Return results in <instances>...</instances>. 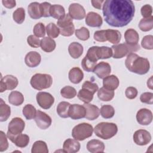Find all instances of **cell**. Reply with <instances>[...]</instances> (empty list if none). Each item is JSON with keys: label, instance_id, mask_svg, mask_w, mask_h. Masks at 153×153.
I'll list each match as a JSON object with an SVG mask.
<instances>
[{"label": "cell", "instance_id": "obj_37", "mask_svg": "<svg viewBox=\"0 0 153 153\" xmlns=\"http://www.w3.org/2000/svg\"><path fill=\"white\" fill-rule=\"evenodd\" d=\"M139 29L143 32H148L152 30L153 27V17L152 16L148 18H143L139 23Z\"/></svg>", "mask_w": 153, "mask_h": 153}, {"label": "cell", "instance_id": "obj_53", "mask_svg": "<svg viewBox=\"0 0 153 153\" xmlns=\"http://www.w3.org/2000/svg\"><path fill=\"white\" fill-rule=\"evenodd\" d=\"M140 13L142 16L144 18H148L152 16V7L149 4H145L140 9Z\"/></svg>", "mask_w": 153, "mask_h": 153}, {"label": "cell", "instance_id": "obj_49", "mask_svg": "<svg viewBox=\"0 0 153 153\" xmlns=\"http://www.w3.org/2000/svg\"><path fill=\"white\" fill-rule=\"evenodd\" d=\"M7 136L5 135L4 131H0V151L4 152L8 148V142L7 140Z\"/></svg>", "mask_w": 153, "mask_h": 153}, {"label": "cell", "instance_id": "obj_20", "mask_svg": "<svg viewBox=\"0 0 153 153\" xmlns=\"http://www.w3.org/2000/svg\"><path fill=\"white\" fill-rule=\"evenodd\" d=\"M81 145L79 142L74 139H67L63 145V152L66 153H75L79 151Z\"/></svg>", "mask_w": 153, "mask_h": 153}, {"label": "cell", "instance_id": "obj_29", "mask_svg": "<svg viewBox=\"0 0 153 153\" xmlns=\"http://www.w3.org/2000/svg\"><path fill=\"white\" fill-rule=\"evenodd\" d=\"M8 102L13 105L20 106L24 102V96L18 91H12L8 96Z\"/></svg>", "mask_w": 153, "mask_h": 153}, {"label": "cell", "instance_id": "obj_24", "mask_svg": "<svg viewBox=\"0 0 153 153\" xmlns=\"http://www.w3.org/2000/svg\"><path fill=\"white\" fill-rule=\"evenodd\" d=\"M69 79L75 84H79L84 78V74L81 69L78 67L72 68L68 74Z\"/></svg>", "mask_w": 153, "mask_h": 153}, {"label": "cell", "instance_id": "obj_22", "mask_svg": "<svg viewBox=\"0 0 153 153\" xmlns=\"http://www.w3.org/2000/svg\"><path fill=\"white\" fill-rule=\"evenodd\" d=\"M86 109V115L85 118L88 120H94L99 117L100 109L93 104L84 103L83 105Z\"/></svg>", "mask_w": 153, "mask_h": 153}, {"label": "cell", "instance_id": "obj_11", "mask_svg": "<svg viewBox=\"0 0 153 153\" xmlns=\"http://www.w3.org/2000/svg\"><path fill=\"white\" fill-rule=\"evenodd\" d=\"M134 142L140 146L146 145L149 143L151 140V135L149 131L144 129H139L136 130L133 136Z\"/></svg>", "mask_w": 153, "mask_h": 153}, {"label": "cell", "instance_id": "obj_28", "mask_svg": "<svg viewBox=\"0 0 153 153\" xmlns=\"http://www.w3.org/2000/svg\"><path fill=\"white\" fill-rule=\"evenodd\" d=\"M40 4L37 2H31L27 7V11L29 16L35 20L39 19L42 17L40 8Z\"/></svg>", "mask_w": 153, "mask_h": 153}, {"label": "cell", "instance_id": "obj_18", "mask_svg": "<svg viewBox=\"0 0 153 153\" xmlns=\"http://www.w3.org/2000/svg\"><path fill=\"white\" fill-rule=\"evenodd\" d=\"M41 61V56L36 51H30L26 54L25 58L26 65L30 68H35L38 66Z\"/></svg>", "mask_w": 153, "mask_h": 153}, {"label": "cell", "instance_id": "obj_23", "mask_svg": "<svg viewBox=\"0 0 153 153\" xmlns=\"http://www.w3.org/2000/svg\"><path fill=\"white\" fill-rule=\"evenodd\" d=\"M120 81L118 77L114 75H111L106 76L103 79V86L106 89L115 90L119 85Z\"/></svg>", "mask_w": 153, "mask_h": 153}, {"label": "cell", "instance_id": "obj_3", "mask_svg": "<svg viewBox=\"0 0 153 153\" xmlns=\"http://www.w3.org/2000/svg\"><path fill=\"white\" fill-rule=\"evenodd\" d=\"M93 130L96 136L102 139L108 140L117 133L118 127L113 123L101 122L95 126Z\"/></svg>", "mask_w": 153, "mask_h": 153}, {"label": "cell", "instance_id": "obj_32", "mask_svg": "<svg viewBox=\"0 0 153 153\" xmlns=\"http://www.w3.org/2000/svg\"><path fill=\"white\" fill-rule=\"evenodd\" d=\"M96 54L98 60L109 59L112 56V50L111 48L108 47L97 46Z\"/></svg>", "mask_w": 153, "mask_h": 153}, {"label": "cell", "instance_id": "obj_35", "mask_svg": "<svg viewBox=\"0 0 153 153\" xmlns=\"http://www.w3.org/2000/svg\"><path fill=\"white\" fill-rule=\"evenodd\" d=\"M71 104L67 102H61L57 106V113L61 117L63 118H66L69 117L68 112Z\"/></svg>", "mask_w": 153, "mask_h": 153}, {"label": "cell", "instance_id": "obj_50", "mask_svg": "<svg viewBox=\"0 0 153 153\" xmlns=\"http://www.w3.org/2000/svg\"><path fill=\"white\" fill-rule=\"evenodd\" d=\"M141 102L146 104L152 105L153 103V93L151 92H145L140 96Z\"/></svg>", "mask_w": 153, "mask_h": 153}, {"label": "cell", "instance_id": "obj_31", "mask_svg": "<svg viewBox=\"0 0 153 153\" xmlns=\"http://www.w3.org/2000/svg\"><path fill=\"white\" fill-rule=\"evenodd\" d=\"M97 97L102 101L109 102L114 98V91L103 87L97 91Z\"/></svg>", "mask_w": 153, "mask_h": 153}, {"label": "cell", "instance_id": "obj_19", "mask_svg": "<svg viewBox=\"0 0 153 153\" xmlns=\"http://www.w3.org/2000/svg\"><path fill=\"white\" fill-rule=\"evenodd\" d=\"M85 22L87 25L94 27H100L103 23L102 17L98 13L93 11L88 13Z\"/></svg>", "mask_w": 153, "mask_h": 153}, {"label": "cell", "instance_id": "obj_25", "mask_svg": "<svg viewBox=\"0 0 153 153\" xmlns=\"http://www.w3.org/2000/svg\"><path fill=\"white\" fill-rule=\"evenodd\" d=\"M83 46L78 42H72L68 47V52L73 59L79 58L83 53Z\"/></svg>", "mask_w": 153, "mask_h": 153}, {"label": "cell", "instance_id": "obj_1", "mask_svg": "<svg viewBox=\"0 0 153 153\" xmlns=\"http://www.w3.org/2000/svg\"><path fill=\"white\" fill-rule=\"evenodd\" d=\"M105 21L112 27L127 26L135 13L134 3L131 0H106L102 8Z\"/></svg>", "mask_w": 153, "mask_h": 153}, {"label": "cell", "instance_id": "obj_8", "mask_svg": "<svg viewBox=\"0 0 153 153\" xmlns=\"http://www.w3.org/2000/svg\"><path fill=\"white\" fill-rule=\"evenodd\" d=\"M36 99L38 105L44 109L50 108L54 102V97L50 93L44 91L38 93Z\"/></svg>", "mask_w": 153, "mask_h": 153}, {"label": "cell", "instance_id": "obj_55", "mask_svg": "<svg viewBox=\"0 0 153 153\" xmlns=\"http://www.w3.org/2000/svg\"><path fill=\"white\" fill-rule=\"evenodd\" d=\"M137 90L134 87H128L126 88L125 94L127 98L128 99H134L137 95Z\"/></svg>", "mask_w": 153, "mask_h": 153}, {"label": "cell", "instance_id": "obj_54", "mask_svg": "<svg viewBox=\"0 0 153 153\" xmlns=\"http://www.w3.org/2000/svg\"><path fill=\"white\" fill-rule=\"evenodd\" d=\"M106 30H97L94 33V39L98 42H105L106 41Z\"/></svg>", "mask_w": 153, "mask_h": 153}, {"label": "cell", "instance_id": "obj_10", "mask_svg": "<svg viewBox=\"0 0 153 153\" xmlns=\"http://www.w3.org/2000/svg\"><path fill=\"white\" fill-rule=\"evenodd\" d=\"M18 84V79L12 75H7L4 77H1L0 82V92L2 93L7 90H14L17 87Z\"/></svg>", "mask_w": 153, "mask_h": 153}, {"label": "cell", "instance_id": "obj_40", "mask_svg": "<svg viewBox=\"0 0 153 153\" xmlns=\"http://www.w3.org/2000/svg\"><path fill=\"white\" fill-rule=\"evenodd\" d=\"M60 94L65 99H72L76 96V91L73 87L67 85L61 89Z\"/></svg>", "mask_w": 153, "mask_h": 153}, {"label": "cell", "instance_id": "obj_6", "mask_svg": "<svg viewBox=\"0 0 153 153\" xmlns=\"http://www.w3.org/2000/svg\"><path fill=\"white\" fill-rule=\"evenodd\" d=\"M140 48V45L138 44L130 45L127 43L114 44L111 47L112 56L114 59H121L131 53L139 50Z\"/></svg>", "mask_w": 153, "mask_h": 153}, {"label": "cell", "instance_id": "obj_34", "mask_svg": "<svg viewBox=\"0 0 153 153\" xmlns=\"http://www.w3.org/2000/svg\"><path fill=\"white\" fill-rule=\"evenodd\" d=\"M11 114V108L7 105L4 100L1 99L0 102V121H5L10 117Z\"/></svg>", "mask_w": 153, "mask_h": 153}, {"label": "cell", "instance_id": "obj_44", "mask_svg": "<svg viewBox=\"0 0 153 153\" xmlns=\"http://www.w3.org/2000/svg\"><path fill=\"white\" fill-rule=\"evenodd\" d=\"M57 24L60 28H65L73 24V19L69 14H66L63 17L57 20Z\"/></svg>", "mask_w": 153, "mask_h": 153}, {"label": "cell", "instance_id": "obj_48", "mask_svg": "<svg viewBox=\"0 0 153 153\" xmlns=\"http://www.w3.org/2000/svg\"><path fill=\"white\" fill-rule=\"evenodd\" d=\"M51 7V5L50 4V3L47 2H44L40 4L39 8H40V11H41L42 17H48L50 16V11Z\"/></svg>", "mask_w": 153, "mask_h": 153}, {"label": "cell", "instance_id": "obj_27", "mask_svg": "<svg viewBox=\"0 0 153 153\" xmlns=\"http://www.w3.org/2000/svg\"><path fill=\"white\" fill-rule=\"evenodd\" d=\"M41 48L42 50L47 53H50L54 50L56 47V42L50 37H44L41 40Z\"/></svg>", "mask_w": 153, "mask_h": 153}, {"label": "cell", "instance_id": "obj_57", "mask_svg": "<svg viewBox=\"0 0 153 153\" xmlns=\"http://www.w3.org/2000/svg\"><path fill=\"white\" fill-rule=\"evenodd\" d=\"M104 2H105V1H103V0H101V1L100 0H99V1L92 0V1H91V2L93 7H94L95 8H97L98 10L101 9L102 3H103Z\"/></svg>", "mask_w": 153, "mask_h": 153}, {"label": "cell", "instance_id": "obj_45", "mask_svg": "<svg viewBox=\"0 0 153 153\" xmlns=\"http://www.w3.org/2000/svg\"><path fill=\"white\" fill-rule=\"evenodd\" d=\"M75 36L81 41H86L90 38V32L85 27H82L75 31Z\"/></svg>", "mask_w": 153, "mask_h": 153}, {"label": "cell", "instance_id": "obj_56", "mask_svg": "<svg viewBox=\"0 0 153 153\" xmlns=\"http://www.w3.org/2000/svg\"><path fill=\"white\" fill-rule=\"evenodd\" d=\"M2 3L7 8H13L16 5V2L14 0H2Z\"/></svg>", "mask_w": 153, "mask_h": 153}, {"label": "cell", "instance_id": "obj_26", "mask_svg": "<svg viewBox=\"0 0 153 153\" xmlns=\"http://www.w3.org/2000/svg\"><path fill=\"white\" fill-rule=\"evenodd\" d=\"M126 43L130 45L137 44L139 40V36L137 32L133 29H128L124 33Z\"/></svg>", "mask_w": 153, "mask_h": 153}, {"label": "cell", "instance_id": "obj_16", "mask_svg": "<svg viewBox=\"0 0 153 153\" xmlns=\"http://www.w3.org/2000/svg\"><path fill=\"white\" fill-rule=\"evenodd\" d=\"M111 72V67L108 63L100 62L97 64L94 69L93 72L100 79H103L108 76Z\"/></svg>", "mask_w": 153, "mask_h": 153}, {"label": "cell", "instance_id": "obj_52", "mask_svg": "<svg viewBox=\"0 0 153 153\" xmlns=\"http://www.w3.org/2000/svg\"><path fill=\"white\" fill-rule=\"evenodd\" d=\"M60 34L64 36H70L73 35L75 32V26L72 24L65 28H59Z\"/></svg>", "mask_w": 153, "mask_h": 153}, {"label": "cell", "instance_id": "obj_47", "mask_svg": "<svg viewBox=\"0 0 153 153\" xmlns=\"http://www.w3.org/2000/svg\"><path fill=\"white\" fill-rule=\"evenodd\" d=\"M142 47L146 50H152L153 48V36L148 35L145 36L141 42Z\"/></svg>", "mask_w": 153, "mask_h": 153}, {"label": "cell", "instance_id": "obj_15", "mask_svg": "<svg viewBox=\"0 0 153 153\" xmlns=\"http://www.w3.org/2000/svg\"><path fill=\"white\" fill-rule=\"evenodd\" d=\"M69 14L75 20H82L85 16V11L84 8L78 3L71 4L69 7Z\"/></svg>", "mask_w": 153, "mask_h": 153}, {"label": "cell", "instance_id": "obj_30", "mask_svg": "<svg viewBox=\"0 0 153 153\" xmlns=\"http://www.w3.org/2000/svg\"><path fill=\"white\" fill-rule=\"evenodd\" d=\"M106 40L111 43L117 44L120 42L121 38V34L120 31L113 29L106 30Z\"/></svg>", "mask_w": 153, "mask_h": 153}, {"label": "cell", "instance_id": "obj_7", "mask_svg": "<svg viewBox=\"0 0 153 153\" xmlns=\"http://www.w3.org/2000/svg\"><path fill=\"white\" fill-rule=\"evenodd\" d=\"M93 126L89 123H82L75 126L72 131V137L77 140H84L92 136Z\"/></svg>", "mask_w": 153, "mask_h": 153}, {"label": "cell", "instance_id": "obj_51", "mask_svg": "<svg viewBox=\"0 0 153 153\" xmlns=\"http://www.w3.org/2000/svg\"><path fill=\"white\" fill-rule=\"evenodd\" d=\"M27 44L33 48H38L41 45L40 39L33 35H29L27 38Z\"/></svg>", "mask_w": 153, "mask_h": 153}, {"label": "cell", "instance_id": "obj_21", "mask_svg": "<svg viewBox=\"0 0 153 153\" xmlns=\"http://www.w3.org/2000/svg\"><path fill=\"white\" fill-rule=\"evenodd\" d=\"M87 150L91 153L103 152L105 150L104 143L97 139H92L87 143Z\"/></svg>", "mask_w": 153, "mask_h": 153}, {"label": "cell", "instance_id": "obj_42", "mask_svg": "<svg viewBox=\"0 0 153 153\" xmlns=\"http://www.w3.org/2000/svg\"><path fill=\"white\" fill-rule=\"evenodd\" d=\"M13 20L18 24H22L25 19V11L22 7L17 8L13 14Z\"/></svg>", "mask_w": 153, "mask_h": 153}, {"label": "cell", "instance_id": "obj_43", "mask_svg": "<svg viewBox=\"0 0 153 153\" xmlns=\"http://www.w3.org/2000/svg\"><path fill=\"white\" fill-rule=\"evenodd\" d=\"M96 65V62L90 60L86 56L82 59L81 61V66L82 69L87 72H92Z\"/></svg>", "mask_w": 153, "mask_h": 153}, {"label": "cell", "instance_id": "obj_9", "mask_svg": "<svg viewBox=\"0 0 153 153\" xmlns=\"http://www.w3.org/2000/svg\"><path fill=\"white\" fill-rule=\"evenodd\" d=\"M25 127V121L21 118H13L8 124L7 134L14 136L19 134L24 130Z\"/></svg>", "mask_w": 153, "mask_h": 153}, {"label": "cell", "instance_id": "obj_4", "mask_svg": "<svg viewBox=\"0 0 153 153\" xmlns=\"http://www.w3.org/2000/svg\"><path fill=\"white\" fill-rule=\"evenodd\" d=\"M99 87L97 84L89 81H85L78 93V98L84 103H89L93 99L94 94L98 91Z\"/></svg>", "mask_w": 153, "mask_h": 153}, {"label": "cell", "instance_id": "obj_46", "mask_svg": "<svg viewBox=\"0 0 153 153\" xmlns=\"http://www.w3.org/2000/svg\"><path fill=\"white\" fill-rule=\"evenodd\" d=\"M45 29L46 28L42 23H38L34 26L33 32L36 37L43 38L45 35Z\"/></svg>", "mask_w": 153, "mask_h": 153}, {"label": "cell", "instance_id": "obj_12", "mask_svg": "<svg viewBox=\"0 0 153 153\" xmlns=\"http://www.w3.org/2000/svg\"><path fill=\"white\" fill-rule=\"evenodd\" d=\"M36 126L42 130L48 128L51 124L52 120L51 117L46 113L38 110L34 118Z\"/></svg>", "mask_w": 153, "mask_h": 153}, {"label": "cell", "instance_id": "obj_5", "mask_svg": "<svg viewBox=\"0 0 153 153\" xmlns=\"http://www.w3.org/2000/svg\"><path fill=\"white\" fill-rule=\"evenodd\" d=\"M30 85L35 90H42L50 88L53 83L51 76L47 74H35L30 81Z\"/></svg>", "mask_w": 153, "mask_h": 153}, {"label": "cell", "instance_id": "obj_2", "mask_svg": "<svg viewBox=\"0 0 153 153\" xmlns=\"http://www.w3.org/2000/svg\"><path fill=\"white\" fill-rule=\"evenodd\" d=\"M125 65L129 71L139 75L146 74L150 69L149 60L134 53L127 55L125 60Z\"/></svg>", "mask_w": 153, "mask_h": 153}, {"label": "cell", "instance_id": "obj_17", "mask_svg": "<svg viewBox=\"0 0 153 153\" xmlns=\"http://www.w3.org/2000/svg\"><path fill=\"white\" fill-rule=\"evenodd\" d=\"M7 137L19 148H25L26 147L29 142V137L26 134L20 133L17 135H11L10 134H7Z\"/></svg>", "mask_w": 153, "mask_h": 153}, {"label": "cell", "instance_id": "obj_14", "mask_svg": "<svg viewBox=\"0 0 153 153\" xmlns=\"http://www.w3.org/2000/svg\"><path fill=\"white\" fill-rule=\"evenodd\" d=\"M136 117L137 123L143 126L150 124L153 118L151 111L146 108H142L139 109L136 114Z\"/></svg>", "mask_w": 153, "mask_h": 153}, {"label": "cell", "instance_id": "obj_36", "mask_svg": "<svg viewBox=\"0 0 153 153\" xmlns=\"http://www.w3.org/2000/svg\"><path fill=\"white\" fill-rule=\"evenodd\" d=\"M32 153H48V149L47 143L42 140H37L32 145Z\"/></svg>", "mask_w": 153, "mask_h": 153}, {"label": "cell", "instance_id": "obj_38", "mask_svg": "<svg viewBox=\"0 0 153 153\" xmlns=\"http://www.w3.org/2000/svg\"><path fill=\"white\" fill-rule=\"evenodd\" d=\"M101 116L105 119L111 118L115 114V109L113 106L109 105H103L100 109Z\"/></svg>", "mask_w": 153, "mask_h": 153}, {"label": "cell", "instance_id": "obj_58", "mask_svg": "<svg viewBox=\"0 0 153 153\" xmlns=\"http://www.w3.org/2000/svg\"><path fill=\"white\" fill-rule=\"evenodd\" d=\"M152 77L151 76V78L148 80V82H147V85H148V87H149L150 89H152Z\"/></svg>", "mask_w": 153, "mask_h": 153}, {"label": "cell", "instance_id": "obj_39", "mask_svg": "<svg viewBox=\"0 0 153 153\" xmlns=\"http://www.w3.org/2000/svg\"><path fill=\"white\" fill-rule=\"evenodd\" d=\"M23 114L26 120H30L35 118L36 110V108L30 104L26 105L23 108Z\"/></svg>", "mask_w": 153, "mask_h": 153}, {"label": "cell", "instance_id": "obj_41", "mask_svg": "<svg viewBox=\"0 0 153 153\" xmlns=\"http://www.w3.org/2000/svg\"><path fill=\"white\" fill-rule=\"evenodd\" d=\"M46 32L47 35L52 38H57L60 34L59 28L54 23H50L47 25Z\"/></svg>", "mask_w": 153, "mask_h": 153}, {"label": "cell", "instance_id": "obj_33", "mask_svg": "<svg viewBox=\"0 0 153 153\" xmlns=\"http://www.w3.org/2000/svg\"><path fill=\"white\" fill-rule=\"evenodd\" d=\"M50 14V16L58 20L63 17L66 14L64 7L62 5L59 4H54L51 5Z\"/></svg>", "mask_w": 153, "mask_h": 153}, {"label": "cell", "instance_id": "obj_13", "mask_svg": "<svg viewBox=\"0 0 153 153\" xmlns=\"http://www.w3.org/2000/svg\"><path fill=\"white\" fill-rule=\"evenodd\" d=\"M69 117L72 120H79L85 118L86 109L84 105L79 104L71 105L68 112Z\"/></svg>", "mask_w": 153, "mask_h": 153}]
</instances>
